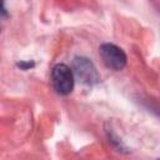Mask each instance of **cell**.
Listing matches in <instances>:
<instances>
[{
  "label": "cell",
  "mask_w": 160,
  "mask_h": 160,
  "mask_svg": "<svg viewBox=\"0 0 160 160\" xmlns=\"http://www.w3.org/2000/svg\"><path fill=\"white\" fill-rule=\"evenodd\" d=\"M51 82L60 95H69L74 89V72L65 64H58L51 71Z\"/></svg>",
  "instance_id": "obj_1"
},
{
  "label": "cell",
  "mask_w": 160,
  "mask_h": 160,
  "mask_svg": "<svg viewBox=\"0 0 160 160\" xmlns=\"http://www.w3.org/2000/svg\"><path fill=\"white\" fill-rule=\"evenodd\" d=\"M99 54H100L104 64L112 70H121L126 65L125 52L122 51V49H120L119 46H116L114 44L105 42V44L100 45Z\"/></svg>",
  "instance_id": "obj_2"
},
{
  "label": "cell",
  "mask_w": 160,
  "mask_h": 160,
  "mask_svg": "<svg viewBox=\"0 0 160 160\" xmlns=\"http://www.w3.org/2000/svg\"><path fill=\"white\" fill-rule=\"evenodd\" d=\"M74 72L80 79L81 82L86 85H94L100 81V75L94 65V62L84 56H76L72 62Z\"/></svg>",
  "instance_id": "obj_3"
},
{
  "label": "cell",
  "mask_w": 160,
  "mask_h": 160,
  "mask_svg": "<svg viewBox=\"0 0 160 160\" xmlns=\"http://www.w3.org/2000/svg\"><path fill=\"white\" fill-rule=\"evenodd\" d=\"M20 68H22L24 70H26V69H29V68H32L34 66V62H19L18 64Z\"/></svg>",
  "instance_id": "obj_4"
},
{
  "label": "cell",
  "mask_w": 160,
  "mask_h": 160,
  "mask_svg": "<svg viewBox=\"0 0 160 160\" xmlns=\"http://www.w3.org/2000/svg\"><path fill=\"white\" fill-rule=\"evenodd\" d=\"M0 12L6 15V10H5V0H0Z\"/></svg>",
  "instance_id": "obj_5"
}]
</instances>
